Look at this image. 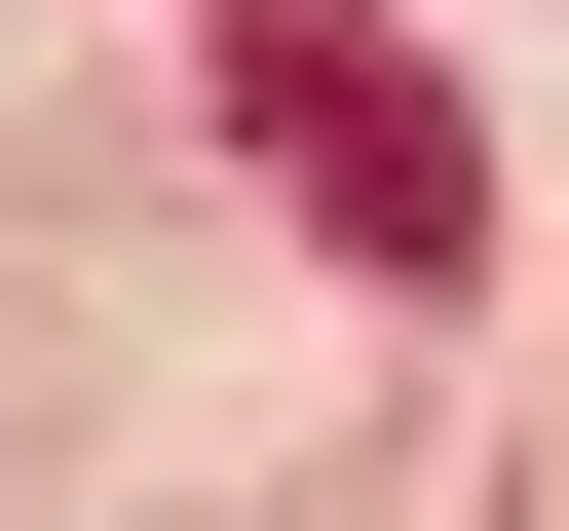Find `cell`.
Here are the masks:
<instances>
[{"label":"cell","instance_id":"cell-1","mask_svg":"<svg viewBox=\"0 0 569 531\" xmlns=\"http://www.w3.org/2000/svg\"><path fill=\"white\" fill-rule=\"evenodd\" d=\"M228 152L305 190V228L380 266V304H418V266H493V114L380 39V0H228Z\"/></svg>","mask_w":569,"mask_h":531}]
</instances>
